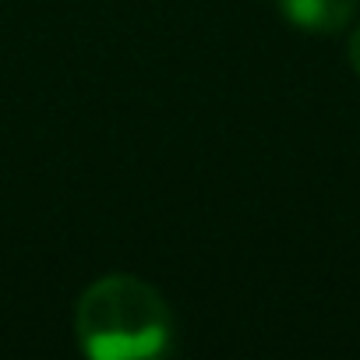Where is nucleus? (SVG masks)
Masks as SVG:
<instances>
[{
    "label": "nucleus",
    "mask_w": 360,
    "mask_h": 360,
    "mask_svg": "<svg viewBox=\"0 0 360 360\" xmlns=\"http://www.w3.org/2000/svg\"><path fill=\"white\" fill-rule=\"evenodd\" d=\"M78 349L92 360H141L169 349L173 314L155 286L138 276L96 279L75 307Z\"/></svg>",
    "instance_id": "f257e3e1"
},
{
    "label": "nucleus",
    "mask_w": 360,
    "mask_h": 360,
    "mask_svg": "<svg viewBox=\"0 0 360 360\" xmlns=\"http://www.w3.org/2000/svg\"><path fill=\"white\" fill-rule=\"evenodd\" d=\"M360 0H276L279 15L311 36H332L349 25Z\"/></svg>",
    "instance_id": "f03ea898"
},
{
    "label": "nucleus",
    "mask_w": 360,
    "mask_h": 360,
    "mask_svg": "<svg viewBox=\"0 0 360 360\" xmlns=\"http://www.w3.org/2000/svg\"><path fill=\"white\" fill-rule=\"evenodd\" d=\"M349 64H353V71L360 75V25H356L353 36H349Z\"/></svg>",
    "instance_id": "7ed1b4c3"
}]
</instances>
